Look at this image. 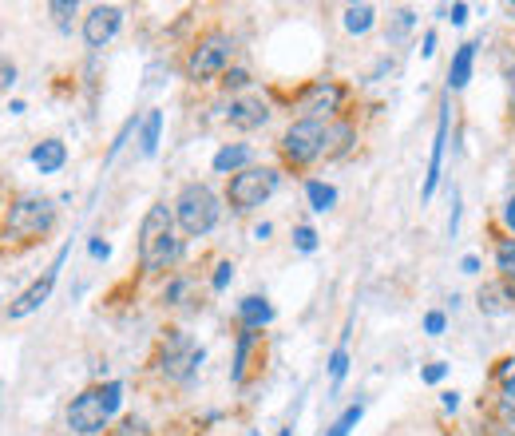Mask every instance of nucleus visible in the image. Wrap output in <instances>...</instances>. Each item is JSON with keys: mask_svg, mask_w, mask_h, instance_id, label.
I'll return each instance as SVG.
<instances>
[{"mask_svg": "<svg viewBox=\"0 0 515 436\" xmlns=\"http://www.w3.org/2000/svg\"><path fill=\"white\" fill-rule=\"evenodd\" d=\"M179 262V238H175V211L167 202H155L139 223V270L147 278L175 270Z\"/></svg>", "mask_w": 515, "mask_h": 436, "instance_id": "f257e3e1", "label": "nucleus"}, {"mask_svg": "<svg viewBox=\"0 0 515 436\" xmlns=\"http://www.w3.org/2000/svg\"><path fill=\"white\" fill-rule=\"evenodd\" d=\"M56 226V206L52 199H40V194H16L5 211V223H0V243L13 246V250H25V246H36L52 234Z\"/></svg>", "mask_w": 515, "mask_h": 436, "instance_id": "f03ea898", "label": "nucleus"}, {"mask_svg": "<svg viewBox=\"0 0 515 436\" xmlns=\"http://www.w3.org/2000/svg\"><path fill=\"white\" fill-rule=\"evenodd\" d=\"M147 365H151V373H159L167 385H187L202 365V349L194 346V337L187 334V329L170 326V329L159 334L155 353H151V361Z\"/></svg>", "mask_w": 515, "mask_h": 436, "instance_id": "7ed1b4c3", "label": "nucleus"}, {"mask_svg": "<svg viewBox=\"0 0 515 436\" xmlns=\"http://www.w3.org/2000/svg\"><path fill=\"white\" fill-rule=\"evenodd\" d=\"M231 56H234V40L231 32L211 25L206 32L191 40L187 60H182V72H187L191 84H211V79H222L231 72Z\"/></svg>", "mask_w": 515, "mask_h": 436, "instance_id": "20e7f679", "label": "nucleus"}, {"mask_svg": "<svg viewBox=\"0 0 515 436\" xmlns=\"http://www.w3.org/2000/svg\"><path fill=\"white\" fill-rule=\"evenodd\" d=\"M123 400V385L119 381H108V385H88L79 397H72L67 405V429L76 436H96L108 429L111 412L119 409Z\"/></svg>", "mask_w": 515, "mask_h": 436, "instance_id": "39448f33", "label": "nucleus"}, {"mask_svg": "<svg viewBox=\"0 0 515 436\" xmlns=\"http://www.w3.org/2000/svg\"><path fill=\"white\" fill-rule=\"evenodd\" d=\"M325 128H329V123H317V119H294L290 128L282 131V140H278V163H282V171L305 175V171L325 155Z\"/></svg>", "mask_w": 515, "mask_h": 436, "instance_id": "423d86ee", "label": "nucleus"}, {"mask_svg": "<svg viewBox=\"0 0 515 436\" xmlns=\"http://www.w3.org/2000/svg\"><path fill=\"white\" fill-rule=\"evenodd\" d=\"M175 226L187 238H202V234H211L214 231V223H219V194H214L206 182H187V187L179 191V199H175Z\"/></svg>", "mask_w": 515, "mask_h": 436, "instance_id": "0eeeda50", "label": "nucleus"}, {"mask_svg": "<svg viewBox=\"0 0 515 436\" xmlns=\"http://www.w3.org/2000/svg\"><path fill=\"white\" fill-rule=\"evenodd\" d=\"M278 167H246L226 179V206L234 214H254L262 202L278 191Z\"/></svg>", "mask_w": 515, "mask_h": 436, "instance_id": "6e6552de", "label": "nucleus"}, {"mask_svg": "<svg viewBox=\"0 0 515 436\" xmlns=\"http://www.w3.org/2000/svg\"><path fill=\"white\" fill-rule=\"evenodd\" d=\"M349 99V88L337 79H309V84L290 99L297 108V119H317V123H334L341 119V108Z\"/></svg>", "mask_w": 515, "mask_h": 436, "instance_id": "1a4fd4ad", "label": "nucleus"}, {"mask_svg": "<svg viewBox=\"0 0 515 436\" xmlns=\"http://www.w3.org/2000/svg\"><path fill=\"white\" fill-rule=\"evenodd\" d=\"M64 254H67V250H60V254H56V262H52V266H48V270H44V274H40V278H36V282H32V285H28V290H25V294H20V297H16V302H13V306H8V317H13V321H20V317H28V314H36V309H40L44 302H48V294H52V285H56V278H60V266H64Z\"/></svg>", "mask_w": 515, "mask_h": 436, "instance_id": "9d476101", "label": "nucleus"}, {"mask_svg": "<svg viewBox=\"0 0 515 436\" xmlns=\"http://www.w3.org/2000/svg\"><path fill=\"white\" fill-rule=\"evenodd\" d=\"M119 25H123V8H116V5H96L84 16V44H88V48H103V44L116 40Z\"/></svg>", "mask_w": 515, "mask_h": 436, "instance_id": "9b49d317", "label": "nucleus"}, {"mask_svg": "<svg viewBox=\"0 0 515 436\" xmlns=\"http://www.w3.org/2000/svg\"><path fill=\"white\" fill-rule=\"evenodd\" d=\"M266 119H270V103L258 96L231 99V111H226V123L234 131H258V128H266Z\"/></svg>", "mask_w": 515, "mask_h": 436, "instance_id": "f8f14e48", "label": "nucleus"}, {"mask_svg": "<svg viewBox=\"0 0 515 436\" xmlns=\"http://www.w3.org/2000/svg\"><path fill=\"white\" fill-rule=\"evenodd\" d=\"M476 306L479 314H511L515 309V285L503 278H491L476 290Z\"/></svg>", "mask_w": 515, "mask_h": 436, "instance_id": "ddd939ff", "label": "nucleus"}, {"mask_svg": "<svg viewBox=\"0 0 515 436\" xmlns=\"http://www.w3.org/2000/svg\"><path fill=\"white\" fill-rule=\"evenodd\" d=\"M448 103H444L440 111V123H437V140H432V163H428V175H425V199H432V191H437V179H440V163H444V143H448Z\"/></svg>", "mask_w": 515, "mask_h": 436, "instance_id": "4468645a", "label": "nucleus"}, {"mask_svg": "<svg viewBox=\"0 0 515 436\" xmlns=\"http://www.w3.org/2000/svg\"><path fill=\"white\" fill-rule=\"evenodd\" d=\"M273 317V306L266 302V297L250 294L238 302V329H254V334H262V326Z\"/></svg>", "mask_w": 515, "mask_h": 436, "instance_id": "2eb2a0df", "label": "nucleus"}, {"mask_svg": "<svg viewBox=\"0 0 515 436\" xmlns=\"http://www.w3.org/2000/svg\"><path fill=\"white\" fill-rule=\"evenodd\" d=\"M250 159H254V151H250L246 143H226L222 151L214 155V163H211V167L219 171V175H226V179H231V175H238V171L254 167V163H250Z\"/></svg>", "mask_w": 515, "mask_h": 436, "instance_id": "dca6fc26", "label": "nucleus"}, {"mask_svg": "<svg viewBox=\"0 0 515 436\" xmlns=\"http://www.w3.org/2000/svg\"><path fill=\"white\" fill-rule=\"evenodd\" d=\"M32 163H36L40 175H56V171L67 163V147L60 140H44L32 147Z\"/></svg>", "mask_w": 515, "mask_h": 436, "instance_id": "f3484780", "label": "nucleus"}, {"mask_svg": "<svg viewBox=\"0 0 515 436\" xmlns=\"http://www.w3.org/2000/svg\"><path fill=\"white\" fill-rule=\"evenodd\" d=\"M491 254H496V278L515 285V238L508 231H496V238H491Z\"/></svg>", "mask_w": 515, "mask_h": 436, "instance_id": "a211bd4d", "label": "nucleus"}, {"mask_svg": "<svg viewBox=\"0 0 515 436\" xmlns=\"http://www.w3.org/2000/svg\"><path fill=\"white\" fill-rule=\"evenodd\" d=\"M353 140H357V131H353L349 119H334L325 128V159H341L353 147Z\"/></svg>", "mask_w": 515, "mask_h": 436, "instance_id": "6ab92c4d", "label": "nucleus"}, {"mask_svg": "<svg viewBox=\"0 0 515 436\" xmlns=\"http://www.w3.org/2000/svg\"><path fill=\"white\" fill-rule=\"evenodd\" d=\"M472 60H476V44L468 40V44H460V48H456L452 67H448V88H452V91H460L468 79H472Z\"/></svg>", "mask_w": 515, "mask_h": 436, "instance_id": "aec40b11", "label": "nucleus"}, {"mask_svg": "<svg viewBox=\"0 0 515 436\" xmlns=\"http://www.w3.org/2000/svg\"><path fill=\"white\" fill-rule=\"evenodd\" d=\"M182 302H199L194 297V278L191 274H175L163 290V306H182Z\"/></svg>", "mask_w": 515, "mask_h": 436, "instance_id": "412c9836", "label": "nucleus"}, {"mask_svg": "<svg viewBox=\"0 0 515 436\" xmlns=\"http://www.w3.org/2000/svg\"><path fill=\"white\" fill-rule=\"evenodd\" d=\"M373 20H376V8H373V5H349V8H345V28L353 32V36L369 32Z\"/></svg>", "mask_w": 515, "mask_h": 436, "instance_id": "4be33fe9", "label": "nucleus"}, {"mask_svg": "<svg viewBox=\"0 0 515 436\" xmlns=\"http://www.w3.org/2000/svg\"><path fill=\"white\" fill-rule=\"evenodd\" d=\"M305 194H309V206H314V211H329V206L337 202V191L329 187V182H322V179H309Z\"/></svg>", "mask_w": 515, "mask_h": 436, "instance_id": "5701e85b", "label": "nucleus"}, {"mask_svg": "<svg viewBox=\"0 0 515 436\" xmlns=\"http://www.w3.org/2000/svg\"><path fill=\"white\" fill-rule=\"evenodd\" d=\"M159 131H163V111H147V119H143V131H139L143 155H155V147H159Z\"/></svg>", "mask_w": 515, "mask_h": 436, "instance_id": "b1692460", "label": "nucleus"}, {"mask_svg": "<svg viewBox=\"0 0 515 436\" xmlns=\"http://www.w3.org/2000/svg\"><path fill=\"white\" fill-rule=\"evenodd\" d=\"M365 417V400H357V405H349L345 412H341V417L334 420V429H329L325 436H349L353 432V424H357Z\"/></svg>", "mask_w": 515, "mask_h": 436, "instance_id": "393cba45", "label": "nucleus"}, {"mask_svg": "<svg viewBox=\"0 0 515 436\" xmlns=\"http://www.w3.org/2000/svg\"><path fill=\"white\" fill-rule=\"evenodd\" d=\"M111 436H155L151 424H147L143 417H123L116 429H111Z\"/></svg>", "mask_w": 515, "mask_h": 436, "instance_id": "a878e982", "label": "nucleus"}, {"mask_svg": "<svg viewBox=\"0 0 515 436\" xmlns=\"http://www.w3.org/2000/svg\"><path fill=\"white\" fill-rule=\"evenodd\" d=\"M488 377H491V385H496V389L508 385V381H515V358H500L496 365H491Z\"/></svg>", "mask_w": 515, "mask_h": 436, "instance_id": "bb28decb", "label": "nucleus"}, {"mask_svg": "<svg viewBox=\"0 0 515 436\" xmlns=\"http://www.w3.org/2000/svg\"><path fill=\"white\" fill-rule=\"evenodd\" d=\"M242 88H250V72L246 67H231L222 76V91H242Z\"/></svg>", "mask_w": 515, "mask_h": 436, "instance_id": "cd10ccee", "label": "nucleus"}, {"mask_svg": "<svg viewBox=\"0 0 515 436\" xmlns=\"http://www.w3.org/2000/svg\"><path fill=\"white\" fill-rule=\"evenodd\" d=\"M345 369H349V349L345 346H337L334 349V358H329V373H334V385L345 377Z\"/></svg>", "mask_w": 515, "mask_h": 436, "instance_id": "c85d7f7f", "label": "nucleus"}, {"mask_svg": "<svg viewBox=\"0 0 515 436\" xmlns=\"http://www.w3.org/2000/svg\"><path fill=\"white\" fill-rule=\"evenodd\" d=\"M294 243H297V250H302V254H309V250H317V234L309 231V226H297V231H294Z\"/></svg>", "mask_w": 515, "mask_h": 436, "instance_id": "c756f323", "label": "nucleus"}, {"mask_svg": "<svg viewBox=\"0 0 515 436\" xmlns=\"http://www.w3.org/2000/svg\"><path fill=\"white\" fill-rule=\"evenodd\" d=\"M231 278H234V266H231V262H222V266L214 270V278H211V290H214V294L226 290V285H231Z\"/></svg>", "mask_w": 515, "mask_h": 436, "instance_id": "7c9ffc66", "label": "nucleus"}, {"mask_svg": "<svg viewBox=\"0 0 515 436\" xmlns=\"http://www.w3.org/2000/svg\"><path fill=\"white\" fill-rule=\"evenodd\" d=\"M13 84H16V64L8 56H0V91H8Z\"/></svg>", "mask_w": 515, "mask_h": 436, "instance_id": "2f4dec72", "label": "nucleus"}, {"mask_svg": "<svg viewBox=\"0 0 515 436\" xmlns=\"http://www.w3.org/2000/svg\"><path fill=\"white\" fill-rule=\"evenodd\" d=\"M48 13L52 16H76V0H52V5H48Z\"/></svg>", "mask_w": 515, "mask_h": 436, "instance_id": "473e14b6", "label": "nucleus"}, {"mask_svg": "<svg viewBox=\"0 0 515 436\" xmlns=\"http://www.w3.org/2000/svg\"><path fill=\"white\" fill-rule=\"evenodd\" d=\"M508 123L515 128V67H508Z\"/></svg>", "mask_w": 515, "mask_h": 436, "instance_id": "72a5a7b5", "label": "nucleus"}, {"mask_svg": "<svg viewBox=\"0 0 515 436\" xmlns=\"http://www.w3.org/2000/svg\"><path fill=\"white\" fill-rule=\"evenodd\" d=\"M503 231H508L511 238H515V194L508 202H503Z\"/></svg>", "mask_w": 515, "mask_h": 436, "instance_id": "f704fd0d", "label": "nucleus"}, {"mask_svg": "<svg viewBox=\"0 0 515 436\" xmlns=\"http://www.w3.org/2000/svg\"><path fill=\"white\" fill-rule=\"evenodd\" d=\"M425 326H428V334H444V314H428Z\"/></svg>", "mask_w": 515, "mask_h": 436, "instance_id": "c9c22d12", "label": "nucleus"}, {"mask_svg": "<svg viewBox=\"0 0 515 436\" xmlns=\"http://www.w3.org/2000/svg\"><path fill=\"white\" fill-rule=\"evenodd\" d=\"M440 377H444V365H440V361H437V365H428V369H425V381H428V385H437Z\"/></svg>", "mask_w": 515, "mask_h": 436, "instance_id": "e433bc0d", "label": "nucleus"}, {"mask_svg": "<svg viewBox=\"0 0 515 436\" xmlns=\"http://www.w3.org/2000/svg\"><path fill=\"white\" fill-rule=\"evenodd\" d=\"M500 400H508V405H515V381H508V385H500V393H496Z\"/></svg>", "mask_w": 515, "mask_h": 436, "instance_id": "4c0bfd02", "label": "nucleus"}, {"mask_svg": "<svg viewBox=\"0 0 515 436\" xmlns=\"http://www.w3.org/2000/svg\"><path fill=\"white\" fill-rule=\"evenodd\" d=\"M464 16H468V5H456L452 8V25H464Z\"/></svg>", "mask_w": 515, "mask_h": 436, "instance_id": "58836bf2", "label": "nucleus"}, {"mask_svg": "<svg viewBox=\"0 0 515 436\" xmlns=\"http://www.w3.org/2000/svg\"><path fill=\"white\" fill-rule=\"evenodd\" d=\"M91 254H96V258H108V243H99V238H96V243H91Z\"/></svg>", "mask_w": 515, "mask_h": 436, "instance_id": "ea45409f", "label": "nucleus"}, {"mask_svg": "<svg viewBox=\"0 0 515 436\" xmlns=\"http://www.w3.org/2000/svg\"><path fill=\"white\" fill-rule=\"evenodd\" d=\"M278 436H294V424H285V429H278Z\"/></svg>", "mask_w": 515, "mask_h": 436, "instance_id": "a19ab883", "label": "nucleus"}]
</instances>
